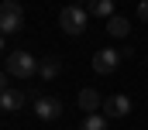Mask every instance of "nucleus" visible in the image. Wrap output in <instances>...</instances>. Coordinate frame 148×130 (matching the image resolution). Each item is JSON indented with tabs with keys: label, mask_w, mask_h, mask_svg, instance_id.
Instances as JSON below:
<instances>
[{
	"label": "nucleus",
	"mask_w": 148,
	"mask_h": 130,
	"mask_svg": "<svg viewBox=\"0 0 148 130\" xmlns=\"http://www.w3.org/2000/svg\"><path fill=\"white\" fill-rule=\"evenodd\" d=\"M59 72H62V62L59 58H45V62L38 65V75L41 79H59Z\"/></svg>",
	"instance_id": "9b49d317"
},
{
	"label": "nucleus",
	"mask_w": 148,
	"mask_h": 130,
	"mask_svg": "<svg viewBox=\"0 0 148 130\" xmlns=\"http://www.w3.org/2000/svg\"><path fill=\"white\" fill-rule=\"evenodd\" d=\"M35 116L38 120H48V123L59 120V116H62V103H59L55 96H38L35 99Z\"/></svg>",
	"instance_id": "423d86ee"
},
{
	"label": "nucleus",
	"mask_w": 148,
	"mask_h": 130,
	"mask_svg": "<svg viewBox=\"0 0 148 130\" xmlns=\"http://www.w3.org/2000/svg\"><path fill=\"white\" fill-rule=\"evenodd\" d=\"M10 86H7V72H0V93H7Z\"/></svg>",
	"instance_id": "4468645a"
},
{
	"label": "nucleus",
	"mask_w": 148,
	"mask_h": 130,
	"mask_svg": "<svg viewBox=\"0 0 148 130\" xmlns=\"http://www.w3.org/2000/svg\"><path fill=\"white\" fill-rule=\"evenodd\" d=\"M59 24H62V31H66V34H83V31H86V24H90V10L79 7V3H66L62 14H59Z\"/></svg>",
	"instance_id": "f257e3e1"
},
{
	"label": "nucleus",
	"mask_w": 148,
	"mask_h": 130,
	"mask_svg": "<svg viewBox=\"0 0 148 130\" xmlns=\"http://www.w3.org/2000/svg\"><path fill=\"white\" fill-rule=\"evenodd\" d=\"M117 68H121V55H117L114 48L93 51V72H97V75H114Z\"/></svg>",
	"instance_id": "20e7f679"
},
{
	"label": "nucleus",
	"mask_w": 148,
	"mask_h": 130,
	"mask_svg": "<svg viewBox=\"0 0 148 130\" xmlns=\"http://www.w3.org/2000/svg\"><path fill=\"white\" fill-rule=\"evenodd\" d=\"M7 75H17V79L38 75V58L31 55V51H24V48L10 51V55H7Z\"/></svg>",
	"instance_id": "f03ea898"
},
{
	"label": "nucleus",
	"mask_w": 148,
	"mask_h": 130,
	"mask_svg": "<svg viewBox=\"0 0 148 130\" xmlns=\"http://www.w3.org/2000/svg\"><path fill=\"white\" fill-rule=\"evenodd\" d=\"M79 130H107V116L103 113H86V120H83Z\"/></svg>",
	"instance_id": "f8f14e48"
},
{
	"label": "nucleus",
	"mask_w": 148,
	"mask_h": 130,
	"mask_svg": "<svg viewBox=\"0 0 148 130\" xmlns=\"http://www.w3.org/2000/svg\"><path fill=\"white\" fill-rule=\"evenodd\" d=\"M76 103H79V110H83V113H100V106H103V96H100L97 89H79Z\"/></svg>",
	"instance_id": "0eeeda50"
},
{
	"label": "nucleus",
	"mask_w": 148,
	"mask_h": 130,
	"mask_svg": "<svg viewBox=\"0 0 148 130\" xmlns=\"http://www.w3.org/2000/svg\"><path fill=\"white\" fill-rule=\"evenodd\" d=\"M24 24V10L17 0H0V34H17Z\"/></svg>",
	"instance_id": "7ed1b4c3"
},
{
	"label": "nucleus",
	"mask_w": 148,
	"mask_h": 130,
	"mask_svg": "<svg viewBox=\"0 0 148 130\" xmlns=\"http://www.w3.org/2000/svg\"><path fill=\"white\" fill-rule=\"evenodd\" d=\"M3 38H7V34H0V51H3Z\"/></svg>",
	"instance_id": "2eb2a0df"
},
{
	"label": "nucleus",
	"mask_w": 148,
	"mask_h": 130,
	"mask_svg": "<svg viewBox=\"0 0 148 130\" xmlns=\"http://www.w3.org/2000/svg\"><path fill=\"white\" fill-rule=\"evenodd\" d=\"M21 106H24V93H17V89H7V93H0V110L14 113V110H21Z\"/></svg>",
	"instance_id": "1a4fd4ad"
},
{
	"label": "nucleus",
	"mask_w": 148,
	"mask_h": 130,
	"mask_svg": "<svg viewBox=\"0 0 148 130\" xmlns=\"http://www.w3.org/2000/svg\"><path fill=\"white\" fill-rule=\"evenodd\" d=\"M138 17H141V21H148V0H141V3H138Z\"/></svg>",
	"instance_id": "ddd939ff"
},
{
	"label": "nucleus",
	"mask_w": 148,
	"mask_h": 130,
	"mask_svg": "<svg viewBox=\"0 0 148 130\" xmlns=\"http://www.w3.org/2000/svg\"><path fill=\"white\" fill-rule=\"evenodd\" d=\"M86 10L93 17H114V0H86Z\"/></svg>",
	"instance_id": "9d476101"
},
{
	"label": "nucleus",
	"mask_w": 148,
	"mask_h": 130,
	"mask_svg": "<svg viewBox=\"0 0 148 130\" xmlns=\"http://www.w3.org/2000/svg\"><path fill=\"white\" fill-rule=\"evenodd\" d=\"M100 113H103L107 120H121V116H127V113H131V99L124 96V93H117V96L103 99V106H100Z\"/></svg>",
	"instance_id": "39448f33"
},
{
	"label": "nucleus",
	"mask_w": 148,
	"mask_h": 130,
	"mask_svg": "<svg viewBox=\"0 0 148 130\" xmlns=\"http://www.w3.org/2000/svg\"><path fill=\"white\" fill-rule=\"evenodd\" d=\"M107 34H110V38H127V34H131V21L121 17V14L107 17Z\"/></svg>",
	"instance_id": "6e6552de"
}]
</instances>
